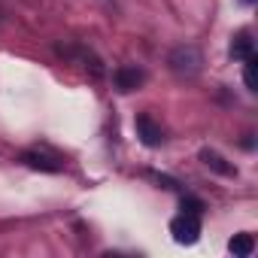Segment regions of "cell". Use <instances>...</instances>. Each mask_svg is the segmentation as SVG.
Here are the masks:
<instances>
[{
    "instance_id": "obj_1",
    "label": "cell",
    "mask_w": 258,
    "mask_h": 258,
    "mask_svg": "<svg viewBox=\"0 0 258 258\" xmlns=\"http://www.w3.org/2000/svg\"><path fill=\"white\" fill-rule=\"evenodd\" d=\"M167 64H170V70H173L179 79H195V76L204 70V55H201L198 46L182 43V46H176V49L167 55Z\"/></svg>"
},
{
    "instance_id": "obj_2",
    "label": "cell",
    "mask_w": 258,
    "mask_h": 258,
    "mask_svg": "<svg viewBox=\"0 0 258 258\" xmlns=\"http://www.w3.org/2000/svg\"><path fill=\"white\" fill-rule=\"evenodd\" d=\"M170 234H173L176 243L191 246V243H198V237H201V219L191 216V213H182V216H176V219L170 222Z\"/></svg>"
},
{
    "instance_id": "obj_3",
    "label": "cell",
    "mask_w": 258,
    "mask_h": 258,
    "mask_svg": "<svg viewBox=\"0 0 258 258\" xmlns=\"http://www.w3.org/2000/svg\"><path fill=\"white\" fill-rule=\"evenodd\" d=\"M134 127H137V137H140V143L143 146H161V140H164V131H161V124L152 118V115H137V121H134Z\"/></svg>"
},
{
    "instance_id": "obj_4",
    "label": "cell",
    "mask_w": 258,
    "mask_h": 258,
    "mask_svg": "<svg viewBox=\"0 0 258 258\" xmlns=\"http://www.w3.org/2000/svg\"><path fill=\"white\" fill-rule=\"evenodd\" d=\"M22 161H25L28 167H34V170H46V173H58V170L64 167L58 155H49V152H43V149H28V152H22Z\"/></svg>"
},
{
    "instance_id": "obj_5",
    "label": "cell",
    "mask_w": 258,
    "mask_h": 258,
    "mask_svg": "<svg viewBox=\"0 0 258 258\" xmlns=\"http://www.w3.org/2000/svg\"><path fill=\"white\" fill-rule=\"evenodd\" d=\"M112 79H115V88H118L121 94H127V91H134V88H140V85H143L146 73H143V70H137V67H118V70L112 73Z\"/></svg>"
},
{
    "instance_id": "obj_6",
    "label": "cell",
    "mask_w": 258,
    "mask_h": 258,
    "mask_svg": "<svg viewBox=\"0 0 258 258\" xmlns=\"http://www.w3.org/2000/svg\"><path fill=\"white\" fill-rule=\"evenodd\" d=\"M201 161L207 164V167H213L216 173H222V176H234L237 170L231 167V164H225V158L219 155V152H213V149H201Z\"/></svg>"
},
{
    "instance_id": "obj_7",
    "label": "cell",
    "mask_w": 258,
    "mask_h": 258,
    "mask_svg": "<svg viewBox=\"0 0 258 258\" xmlns=\"http://www.w3.org/2000/svg\"><path fill=\"white\" fill-rule=\"evenodd\" d=\"M228 249H231L237 258H246V255H252L255 240H252V234H234V237H231V243H228Z\"/></svg>"
},
{
    "instance_id": "obj_8",
    "label": "cell",
    "mask_w": 258,
    "mask_h": 258,
    "mask_svg": "<svg viewBox=\"0 0 258 258\" xmlns=\"http://www.w3.org/2000/svg\"><path fill=\"white\" fill-rule=\"evenodd\" d=\"M231 55L237 58V61H246L249 55H255V49H252V40H249V34H240L234 43H231Z\"/></svg>"
},
{
    "instance_id": "obj_9",
    "label": "cell",
    "mask_w": 258,
    "mask_h": 258,
    "mask_svg": "<svg viewBox=\"0 0 258 258\" xmlns=\"http://www.w3.org/2000/svg\"><path fill=\"white\" fill-rule=\"evenodd\" d=\"M243 79H246V88H249V91H258V61H255V55H249V58H246Z\"/></svg>"
},
{
    "instance_id": "obj_10",
    "label": "cell",
    "mask_w": 258,
    "mask_h": 258,
    "mask_svg": "<svg viewBox=\"0 0 258 258\" xmlns=\"http://www.w3.org/2000/svg\"><path fill=\"white\" fill-rule=\"evenodd\" d=\"M182 213L201 216V213H204V201H198V198H182Z\"/></svg>"
}]
</instances>
